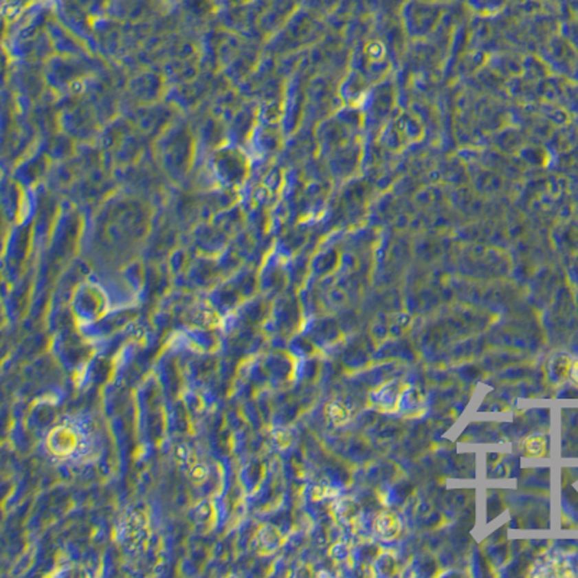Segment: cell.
Listing matches in <instances>:
<instances>
[{"instance_id":"obj_1","label":"cell","mask_w":578,"mask_h":578,"mask_svg":"<svg viewBox=\"0 0 578 578\" xmlns=\"http://www.w3.org/2000/svg\"><path fill=\"white\" fill-rule=\"evenodd\" d=\"M376 529L384 538L390 540L399 533L401 522L399 519L392 513H382L376 519Z\"/></svg>"},{"instance_id":"obj_2","label":"cell","mask_w":578,"mask_h":578,"mask_svg":"<svg viewBox=\"0 0 578 578\" xmlns=\"http://www.w3.org/2000/svg\"><path fill=\"white\" fill-rule=\"evenodd\" d=\"M570 376L574 380V384L578 385V362H575L570 368Z\"/></svg>"}]
</instances>
